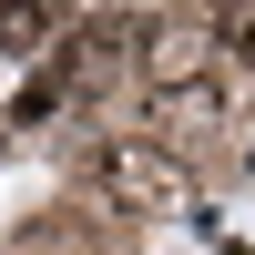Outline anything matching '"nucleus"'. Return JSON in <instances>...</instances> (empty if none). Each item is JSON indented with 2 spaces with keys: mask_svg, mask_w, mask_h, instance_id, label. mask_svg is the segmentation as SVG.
<instances>
[{
  "mask_svg": "<svg viewBox=\"0 0 255 255\" xmlns=\"http://www.w3.org/2000/svg\"><path fill=\"white\" fill-rule=\"evenodd\" d=\"M0 133H10V113H0Z\"/></svg>",
  "mask_w": 255,
  "mask_h": 255,
  "instance_id": "4",
  "label": "nucleus"
},
{
  "mask_svg": "<svg viewBox=\"0 0 255 255\" xmlns=\"http://www.w3.org/2000/svg\"><path fill=\"white\" fill-rule=\"evenodd\" d=\"M92 204H113V215H194V174L153 133H113L92 153Z\"/></svg>",
  "mask_w": 255,
  "mask_h": 255,
  "instance_id": "1",
  "label": "nucleus"
},
{
  "mask_svg": "<svg viewBox=\"0 0 255 255\" xmlns=\"http://www.w3.org/2000/svg\"><path fill=\"white\" fill-rule=\"evenodd\" d=\"M133 72L153 82V92H194V82H215V10H143V51Z\"/></svg>",
  "mask_w": 255,
  "mask_h": 255,
  "instance_id": "2",
  "label": "nucleus"
},
{
  "mask_svg": "<svg viewBox=\"0 0 255 255\" xmlns=\"http://www.w3.org/2000/svg\"><path fill=\"white\" fill-rule=\"evenodd\" d=\"M61 102H72V82H61V72H51V61H41V72H31V82H20V102H10V123H51V113H61Z\"/></svg>",
  "mask_w": 255,
  "mask_h": 255,
  "instance_id": "3",
  "label": "nucleus"
}]
</instances>
